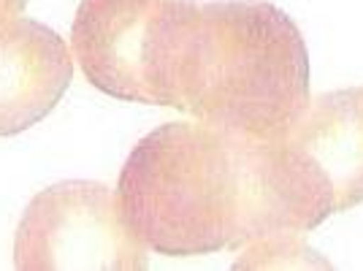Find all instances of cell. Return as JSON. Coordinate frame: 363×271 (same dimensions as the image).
I'll list each match as a JSON object with an SVG mask.
<instances>
[{
    "instance_id": "52a82bcc",
    "label": "cell",
    "mask_w": 363,
    "mask_h": 271,
    "mask_svg": "<svg viewBox=\"0 0 363 271\" xmlns=\"http://www.w3.org/2000/svg\"><path fill=\"white\" fill-rule=\"evenodd\" d=\"M25 6H28V0H0V22L19 16L25 11Z\"/></svg>"
},
{
    "instance_id": "8992f818",
    "label": "cell",
    "mask_w": 363,
    "mask_h": 271,
    "mask_svg": "<svg viewBox=\"0 0 363 271\" xmlns=\"http://www.w3.org/2000/svg\"><path fill=\"white\" fill-rule=\"evenodd\" d=\"M74 79V57L52 28L33 19L0 22V136L41 122Z\"/></svg>"
},
{
    "instance_id": "3957f363",
    "label": "cell",
    "mask_w": 363,
    "mask_h": 271,
    "mask_svg": "<svg viewBox=\"0 0 363 271\" xmlns=\"http://www.w3.org/2000/svg\"><path fill=\"white\" fill-rule=\"evenodd\" d=\"M260 239L277 244L363 204V87L325 92L279 133L250 141Z\"/></svg>"
},
{
    "instance_id": "277c9868",
    "label": "cell",
    "mask_w": 363,
    "mask_h": 271,
    "mask_svg": "<svg viewBox=\"0 0 363 271\" xmlns=\"http://www.w3.org/2000/svg\"><path fill=\"white\" fill-rule=\"evenodd\" d=\"M193 0H82L74 57L95 90L128 104L166 106L168 52Z\"/></svg>"
},
{
    "instance_id": "5b68a950",
    "label": "cell",
    "mask_w": 363,
    "mask_h": 271,
    "mask_svg": "<svg viewBox=\"0 0 363 271\" xmlns=\"http://www.w3.org/2000/svg\"><path fill=\"white\" fill-rule=\"evenodd\" d=\"M147 244L101 182H60L25 209L14 236V263L25 271L147 269Z\"/></svg>"
},
{
    "instance_id": "7a4b0ae2",
    "label": "cell",
    "mask_w": 363,
    "mask_h": 271,
    "mask_svg": "<svg viewBox=\"0 0 363 271\" xmlns=\"http://www.w3.org/2000/svg\"><path fill=\"white\" fill-rule=\"evenodd\" d=\"M138 239L168 258L260 239L247 138L209 122H166L128 155L117 184Z\"/></svg>"
},
{
    "instance_id": "6da1fadb",
    "label": "cell",
    "mask_w": 363,
    "mask_h": 271,
    "mask_svg": "<svg viewBox=\"0 0 363 271\" xmlns=\"http://www.w3.org/2000/svg\"><path fill=\"white\" fill-rule=\"evenodd\" d=\"M301 31L266 0L190 3L166 65V106L239 138L279 133L309 104Z\"/></svg>"
}]
</instances>
